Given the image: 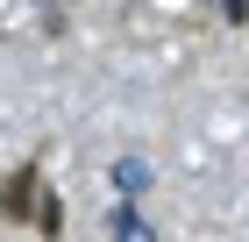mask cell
<instances>
[{"instance_id": "obj_2", "label": "cell", "mask_w": 249, "mask_h": 242, "mask_svg": "<svg viewBox=\"0 0 249 242\" xmlns=\"http://www.w3.org/2000/svg\"><path fill=\"white\" fill-rule=\"evenodd\" d=\"M107 235H114V242H157L150 228H142V221L128 214V206H114V214H107Z\"/></svg>"}, {"instance_id": "obj_1", "label": "cell", "mask_w": 249, "mask_h": 242, "mask_svg": "<svg viewBox=\"0 0 249 242\" xmlns=\"http://www.w3.org/2000/svg\"><path fill=\"white\" fill-rule=\"evenodd\" d=\"M29 192H36V164H21L15 178H7V200H0V214H7V221H29Z\"/></svg>"}]
</instances>
